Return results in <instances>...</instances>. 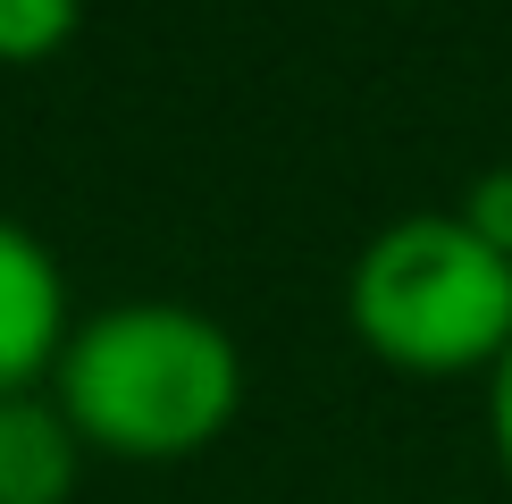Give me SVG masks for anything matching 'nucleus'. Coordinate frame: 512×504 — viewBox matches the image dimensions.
<instances>
[{
    "instance_id": "obj_5",
    "label": "nucleus",
    "mask_w": 512,
    "mask_h": 504,
    "mask_svg": "<svg viewBox=\"0 0 512 504\" xmlns=\"http://www.w3.org/2000/svg\"><path fill=\"white\" fill-rule=\"evenodd\" d=\"M84 0H0V59H51L76 34Z\"/></svg>"
},
{
    "instance_id": "obj_7",
    "label": "nucleus",
    "mask_w": 512,
    "mask_h": 504,
    "mask_svg": "<svg viewBox=\"0 0 512 504\" xmlns=\"http://www.w3.org/2000/svg\"><path fill=\"white\" fill-rule=\"evenodd\" d=\"M487 429H496V454H504V471H512V353L487 370Z\"/></svg>"
},
{
    "instance_id": "obj_4",
    "label": "nucleus",
    "mask_w": 512,
    "mask_h": 504,
    "mask_svg": "<svg viewBox=\"0 0 512 504\" xmlns=\"http://www.w3.org/2000/svg\"><path fill=\"white\" fill-rule=\"evenodd\" d=\"M76 420L59 395H0V504H68L76 488Z\"/></svg>"
},
{
    "instance_id": "obj_6",
    "label": "nucleus",
    "mask_w": 512,
    "mask_h": 504,
    "mask_svg": "<svg viewBox=\"0 0 512 504\" xmlns=\"http://www.w3.org/2000/svg\"><path fill=\"white\" fill-rule=\"evenodd\" d=\"M462 210H471V219L487 227V236H496V244L512 252V168H496V177H479V185H471V202H462Z\"/></svg>"
},
{
    "instance_id": "obj_3",
    "label": "nucleus",
    "mask_w": 512,
    "mask_h": 504,
    "mask_svg": "<svg viewBox=\"0 0 512 504\" xmlns=\"http://www.w3.org/2000/svg\"><path fill=\"white\" fill-rule=\"evenodd\" d=\"M68 345V286L34 227L0 219V395H26Z\"/></svg>"
},
{
    "instance_id": "obj_1",
    "label": "nucleus",
    "mask_w": 512,
    "mask_h": 504,
    "mask_svg": "<svg viewBox=\"0 0 512 504\" xmlns=\"http://www.w3.org/2000/svg\"><path fill=\"white\" fill-rule=\"evenodd\" d=\"M59 412L126 462L202 454L244 404V353L194 303H110L59 345Z\"/></svg>"
},
{
    "instance_id": "obj_2",
    "label": "nucleus",
    "mask_w": 512,
    "mask_h": 504,
    "mask_svg": "<svg viewBox=\"0 0 512 504\" xmlns=\"http://www.w3.org/2000/svg\"><path fill=\"white\" fill-rule=\"evenodd\" d=\"M345 311L361 345L412 378L496 370L512 353V252L471 210H412L361 244Z\"/></svg>"
}]
</instances>
